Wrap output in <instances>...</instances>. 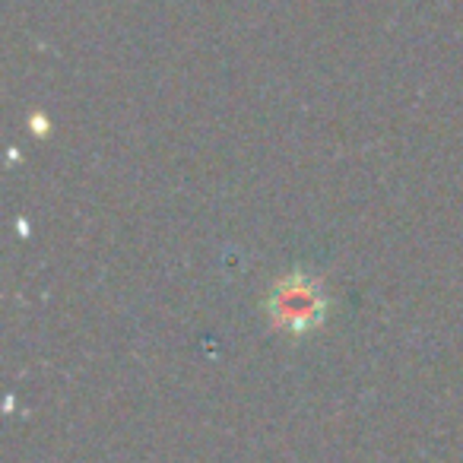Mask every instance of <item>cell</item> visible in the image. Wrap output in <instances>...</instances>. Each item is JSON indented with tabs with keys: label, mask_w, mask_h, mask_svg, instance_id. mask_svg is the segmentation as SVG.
Instances as JSON below:
<instances>
[{
	"label": "cell",
	"mask_w": 463,
	"mask_h": 463,
	"mask_svg": "<svg viewBox=\"0 0 463 463\" xmlns=\"http://www.w3.org/2000/svg\"><path fill=\"white\" fill-rule=\"evenodd\" d=\"M264 311L273 330L286 336H308L317 327H324L330 298L321 279H315L305 270H292L270 286Z\"/></svg>",
	"instance_id": "cell-1"
}]
</instances>
